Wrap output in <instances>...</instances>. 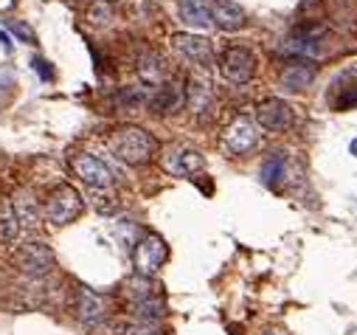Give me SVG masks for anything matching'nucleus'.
I'll return each mask as SVG.
<instances>
[{
  "instance_id": "1",
  "label": "nucleus",
  "mask_w": 357,
  "mask_h": 335,
  "mask_svg": "<svg viewBox=\"0 0 357 335\" xmlns=\"http://www.w3.org/2000/svg\"><path fill=\"white\" fill-rule=\"evenodd\" d=\"M110 152L127 166H144L155 155V138L138 124H121L107 135Z\"/></svg>"
},
{
  "instance_id": "2",
  "label": "nucleus",
  "mask_w": 357,
  "mask_h": 335,
  "mask_svg": "<svg viewBox=\"0 0 357 335\" xmlns=\"http://www.w3.org/2000/svg\"><path fill=\"white\" fill-rule=\"evenodd\" d=\"M43 214H45V220H48L51 225H68V223H73V220L82 214V195H79L73 186L62 184V186H56V189L45 198Z\"/></svg>"
},
{
  "instance_id": "3",
  "label": "nucleus",
  "mask_w": 357,
  "mask_h": 335,
  "mask_svg": "<svg viewBox=\"0 0 357 335\" xmlns=\"http://www.w3.org/2000/svg\"><path fill=\"white\" fill-rule=\"evenodd\" d=\"M127 296H130V304H132V313L138 318H146V321H160L166 315V307H163V299L155 293L152 282L146 276H135L130 285H127Z\"/></svg>"
},
{
  "instance_id": "4",
  "label": "nucleus",
  "mask_w": 357,
  "mask_h": 335,
  "mask_svg": "<svg viewBox=\"0 0 357 335\" xmlns=\"http://www.w3.org/2000/svg\"><path fill=\"white\" fill-rule=\"evenodd\" d=\"M169 257V248L166 242L158 237V234H146L135 242L132 248V268H135V276H152Z\"/></svg>"
},
{
  "instance_id": "5",
  "label": "nucleus",
  "mask_w": 357,
  "mask_h": 335,
  "mask_svg": "<svg viewBox=\"0 0 357 335\" xmlns=\"http://www.w3.org/2000/svg\"><path fill=\"white\" fill-rule=\"evenodd\" d=\"M220 73L231 85H245L256 73V54L245 45H231L220 59Z\"/></svg>"
},
{
  "instance_id": "6",
  "label": "nucleus",
  "mask_w": 357,
  "mask_h": 335,
  "mask_svg": "<svg viewBox=\"0 0 357 335\" xmlns=\"http://www.w3.org/2000/svg\"><path fill=\"white\" fill-rule=\"evenodd\" d=\"M296 121V113L290 107V102L271 96V99H261L256 105V124L267 133H287Z\"/></svg>"
},
{
  "instance_id": "7",
  "label": "nucleus",
  "mask_w": 357,
  "mask_h": 335,
  "mask_svg": "<svg viewBox=\"0 0 357 335\" xmlns=\"http://www.w3.org/2000/svg\"><path fill=\"white\" fill-rule=\"evenodd\" d=\"M70 170L76 172V178H82L84 186H91V189H110L113 186V172H110V166L91 155V152H79L70 158Z\"/></svg>"
},
{
  "instance_id": "8",
  "label": "nucleus",
  "mask_w": 357,
  "mask_h": 335,
  "mask_svg": "<svg viewBox=\"0 0 357 335\" xmlns=\"http://www.w3.org/2000/svg\"><path fill=\"white\" fill-rule=\"evenodd\" d=\"M15 265L20 268V274L31 279H43L54 268V251L45 242H26L15 254Z\"/></svg>"
},
{
  "instance_id": "9",
  "label": "nucleus",
  "mask_w": 357,
  "mask_h": 335,
  "mask_svg": "<svg viewBox=\"0 0 357 335\" xmlns=\"http://www.w3.org/2000/svg\"><path fill=\"white\" fill-rule=\"evenodd\" d=\"M206 166V158L200 155V149H195L192 144H172L163 152V170L169 175H181L189 178L195 172H200Z\"/></svg>"
},
{
  "instance_id": "10",
  "label": "nucleus",
  "mask_w": 357,
  "mask_h": 335,
  "mask_svg": "<svg viewBox=\"0 0 357 335\" xmlns=\"http://www.w3.org/2000/svg\"><path fill=\"white\" fill-rule=\"evenodd\" d=\"M256 141H259L256 124H253L250 119H245V116L234 119V121L225 127V133H222V147H225L231 155H245V152H250V149L256 147Z\"/></svg>"
},
{
  "instance_id": "11",
  "label": "nucleus",
  "mask_w": 357,
  "mask_h": 335,
  "mask_svg": "<svg viewBox=\"0 0 357 335\" xmlns=\"http://www.w3.org/2000/svg\"><path fill=\"white\" fill-rule=\"evenodd\" d=\"M183 96H186V105H189V110L195 116H206L214 107V88H211V82L203 73H192L186 79Z\"/></svg>"
},
{
  "instance_id": "12",
  "label": "nucleus",
  "mask_w": 357,
  "mask_h": 335,
  "mask_svg": "<svg viewBox=\"0 0 357 335\" xmlns=\"http://www.w3.org/2000/svg\"><path fill=\"white\" fill-rule=\"evenodd\" d=\"M172 45H174V51H181L186 59H192L197 65H211V59H214L211 40L203 34H172Z\"/></svg>"
},
{
  "instance_id": "13",
  "label": "nucleus",
  "mask_w": 357,
  "mask_h": 335,
  "mask_svg": "<svg viewBox=\"0 0 357 335\" xmlns=\"http://www.w3.org/2000/svg\"><path fill=\"white\" fill-rule=\"evenodd\" d=\"M107 315V299L99 296L91 288H79L76 290V318L82 324H99Z\"/></svg>"
},
{
  "instance_id": "14",
  "label": "nucleus",
  "mask_w": 357,
  "mask_h": 335,
  "mask_svg": "<svg viewBox=\"0 0 357 335\" xmlns=\"http://www.w3.org/2000/svg\"><path fill=\"white\" fill-rule=\"evenodd\" d=\"M315 73H318V65H315L312 59L301 57V59L290 62V65L282 70V88L290 91V94H298V91H304L307 85H312Z\"/></svg>"
},
{
  "instance_id": "15",
  "label": "nucleus",
  "mask_w": 357,
  "mask_h": 335,
  "mask_svg": "<svg viewBox=\"0 0 357 335\" xmlns=\"http://www.w3.org/2000/svg\"><path fill=\"white\" fill-rule=\"evenodd\" d=\"M183 102H186V96H183L181 88L174 85V82H160L158 91L146 99V107H149L155 116H166V113H174Z\"/></svg>"
},
{
  "instance_id": "16",
  "label": "nucleus",
  "mask_w": 357,
  "mask_h": 335,
  "mask_svg": "<svg viewBox=\"0 0 357 335\" xmlns=\"http://www.w3.org/2000/svg\"><path fill=\"white\" fill-rule=\"evenodd\" d=\"M211 23L222 31H239L245 26V12L234 0H211Z\"/></svg>"
},
{
  "instance_id": "17",
  "label": "nucleus",
  "mask_w": 357,
  "mask_h": 335,
  "mask_svg": "<svg viewBox=\"0 0 357 335\" xmlns=\"http://www.w3.org/2000/svg\"><path fill=\"white\" fill-rule=\"evenodd\" d=\"M177 15L186 26H195V29H206L211 23V3L208 0H181L177 3Z\"/></svg>"
},
{
  "instance_id": "18",
  "label": "nucleus",
  "mask_w": 357,
  "mask_h": 335,
  "mask_svg": "<svg viewBox=\"0 0 357 335\" xmlns=\"http://www.w3.org/2000/svg\"><path fill=\"white\" fill-rule=\"evenodd\" d=\"M138 76L144 85H160L166 79V62L160 59V54L155 51H144L138 57Z\"/></svg>"
},
{
  "instance_id": "19",
  "label": "nucleus",
  "mask_w": 357,
  "mask_h": 335,
  "mask_svg": "<svg viewBox=\"0 0 357 335\" xmlns=\"http://www.w3.org/2000/svg\"><path fill=\"white\" fill-rule=\"evenodd\" d=\"M12 209H15V217L20 223V228H34L37 220H40V209L34 203V198L29 192H17L15 200H12Z\"/></svg>"
},
{
  "instance_id": "20",
  "label": "nucleus",
  "mask_w": 357,
  "mask_h": 335,
  "mask_svg": "<svg viewBox=\"0 0 357 335\" xmlns=\"http://www.w3.org/2000/svg\"><path fill=\"white\" fill-rule=\"evenodd\" d=\"M17 234H20V223L15 217V209H12V203H3L0 206V237L6 242H15Z\"/></svg>"
},
{
  "instance_id": "21",
  "label": "nucleus",
  "mask_w": 357,
  "mask_h": 335,
  "mask_svg": "<svg viewBox=\"0 0 357 335\" xmlns=\"http://www.w3.org/2000/svg\"><path fill=\"white\" fill-rule=\"evenodd\" d=\"M282 175H284V155H271V158L261 163L259 178H261L264 186H276V181H279Z\"/></svg>"
},
{
  "instance_id": "22",
  "label": "nucleus",
  "mask_w": 357,
  "mask_h": 335,
  "mask_svg": "<svg viewBox=\"0 0 357 335\" xmlns=\"http://www.w3.org/2000/svg\"><path fill=\"white\" fill-rule=\"evenodd\" d=\"M87 23L91 26H107L113 20V3L110 0H93L91 6H87Z\"/></svg>"
},
{
  "instance_id": "23",
  "label": "nucleus",
  "mask_w": 357,
  "mask_h": 335,
  "mask_svg": "<svg viewBox=\"0 0 357 335\" xmlns=\"http://www.w3.org/2000/svg\"><path fill=\"white\" fill-rule=\"evenodd\" d=\"M121 335H160L152 324H130L121 329Z\"/></svg>"
},
{
  "instance_id": "24",
  "label": "nucleus",
  "mask_w": 357,
  "mask_h": 335,
  "mask_svg": "<svg viewBox=\"0 0 357 335\" xmlns=\"http://www.w3.org/2000/svg\"><path fill=\"white\" fill-rule=\"evenodd\" d=\"M12 31H15L20 40H26V43H34V31H31L29 26H23V23H12Z\"/></svg>"
},
{
  "instance_id": "25",
  "label": "nucleus",
  "mask_w": 357,
  "mask_h": 335,
  "mask_svg": "<svg viewBox=\"0 0 357 335\" xmlns=\"http://www.w3.org/2000/svg\"><path fill=\"white\" fill-rule=\"evenodd\" d=\"M31 65H34V70H37V73H40V76H43V79H51V76H54V73H51V68H48V62H45V59H34V62H31Z\"/></svg>"
},
{
  "instance_id": "26",
  "label": "nucleus",
  "mask_w": 357,
  "mask_h": 335,
  "mask_svg": "<svg viewBox=\"0 0 357 335\" xmlns=\"http://www.w3.org/2000/svg\"><path fill=\"white\" fill-rule=\"evenodd\" d=\"M0 43H3V48H6V51H12V40H9V34L0 31Z\"/></svg>"
},
{
  "instance_id": "27",
  "label": "nucleus",
  "mask_w": 357,
  "mask_h": 335,
  "mask_svg": "<svg viewBox=\"0 0 357 335\" xmlns=\"http://www.w3.org/2000/svg\"><path fill=\"white\" fill-rule=\"evenodd\" d=\"M261 335H287V332H282V329H264Z\"/></svg>"
},
{
  "instance_id": "28",
  "label": "nucleus",
  "mask_w": 357,
  "mask_h": 335,
  "mask_svg": "<svg viewBox=\"0 0 357 335\" xmlns=\"http://www.w3.org/2000/svg\"><path fill=\"white\" fill-rule=\"evenodd\" d=\"M349 152H351V155H354V158H357V138H354V141H351V144H349Z\"/></svg>"
},
{
  "instance_id": "29",
  "label": "nucleus",
  "mask_w": 357,
  "mask_h": 335,
  "mask_svg": "<svg viewBox=\"0 0 357 335\" xmlns=\"http://www.w3.org/2000/svg\"><path fill=\"white\" fill-rule=\"evenodd\" d=\"M349 335H357V327H354V329H349Z\"/></svg>"
}]
</instances>
